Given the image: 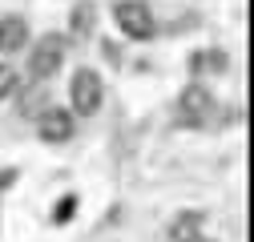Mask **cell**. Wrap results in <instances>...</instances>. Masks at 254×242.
<instances>
[{"mask_svg": "<svg viewBox=\"0 0 254 242\" xmlns=\"http://www.w3.org/2000/svg\"><path fill=\"white\" fill-rule=\"evenodd\" d=\"M65 57H69V41L61 33L37 37V45L28 49V77L33 81H53L61 69H65Z\"/></svg>", "mask_w": 254, "mask_h": 242, "instance_id": "cell-1", "label": "cell"}, {"mask_svg": "<svg viewBox=\"0 0 254 242\" xmlns=\"http://www.w3.org/2000/svg\"><path fill=\"white\" fill-rule=\"evenodd\" d=\"M69 113L73 117H93L101 105H105V81H101V73L97 69H77L73 73V81H69Z\"/></svg>", "mask_w": 254, "mask_h": 242, "instance_id": "cell-2", "label": "cell"}, {"mask_svg": "<svg viewBox=\"0 0 254 242\" xmlns=\"http://www.w3.org/2000/svg\"><path fill=\"white\" fill-rule=\"evenodd\" d=\"M218 117V101H214V93L206 85H186L182 89V97H178V121L182 125H190V129H202V125H210V121Z\"/></svg>", "mask_w": 254, "mask_h": 242, "instance_id": "cell-3", "label": "cell"}, {"mask_svg": "<svg viewBox=\"0 0 254 242\" xmlns=\"http://www.w3.org/2000/svg\"><path fill=\"white\" fill-rule=\"evenodd\" d=\"M113 20H117V28L129 41H149L157 33V20H153L145 0H117L113 4Z\"/></svg>", "mask_w": 254, "mask_h": 242, "instance_id": "cell-4", "label": "cell"}, {"mask_svg": "<svg viewBox=\"0 0 254 242\" xmlns=\"http://www.w3.org/2000/svg\"><path fill=\"white\" fill-rule=\"evenodd\" d=\"M73 133H77V117H73L69 109L45 105V109L37 113V137H41L45 145H65V141H73Z\"/></svg>", "mask_w": 254, "mask_h": 242, "instance_id": "cell-5", "label": "cell"}, {"mask_svg": "<svg viewBox=\"0 0 254 242\" xmlns=\"http://www.w3.org/2000/svg\"><path fill=\"white\" fill-rule=\"evenodd\" d=\"M20 49H28V20L16 16V12L0 16V57H12Z\"/></svg>", "mask_w": 254, "mask_h": 242, "instance_id": "cell-6", "label": "cell"}, {"mask_svg": "<svg viewBox=\"0 0 254 242\" xmlns=\"http://www.w3.org/2000/svg\"><path fill=\"white\" fill-rule=\"evenodd\" d=\"M69 28H73V37H93V28H97V4L93 0H77L73 12H69Z\"/></svg>", "mask_w": 254, "mask_h": 242, "instance_id": "cell-7", "label": "cell"}, {"mask_svg": "<svg viewBox=\"0 0 254 242\" xmlns=\"http://www.w3.org/2000/svg\"><path fill=\"white\" fill-rule=\"evenodd\" d=\"M206 65H210L214 73H226V65H230V57H226V53H218V49H214V53H198L194 60H190V69H194V73H202Z\"/></svg>", "mask_w": 254, "mask_h": 242, "instance_id": "cell-8", "label": "cell"}, {"mask_svg": "<svg viewBox=\"0 0 254 242\" xmlns=\"http://www.w3.org/2000/svg\"><path fill=\"white\" fill-rule=\"evenodd\" d=\"M198 226H202V214H182V218L174 222V238H178V242L198 238Z\"/></svg>", "mask_w": 254, "mask_h": 242, "instance_id": "cell-9", "label": "cell"}, {"mask_svg": "<svg viewBox=\"0 0 254 242\" xmlns=\"http://www.w3.org/2000/svg\"><path fill=\"white\" fill-rule=\"evenodd\" d=\"M16 85H20V73H16L12 65H0V101L12 97V93H16Z\"/></svg>", "mask_w": 254, "mask_h": 242, "instance_id": "cell-10", "label": "cell"}, {"mask_svg": "<svg viewBox=\"0 0 254 242\" xmlns=\"http://www.w3.org/2000/svg\"><path fill=\"white\" fill-rule=\"evenodd\" d=\"M73 214H77V198L69 194V198H61V202H57V210H53V222H69Z\"/></svg>", "mask_w": 254, "mask_h": 242, "instance_id": "cell-11", "label": "cell"}, {"mask_svg": "<svg viewBox=\"0 0 254 242\" xmlns=\"http://www.w3.org/2000/svg\"><path fill=\"white\" fill-rule=\"evenodd\" d=\"M190 242H210V238H202V234H198V238H190Z\"/></svg>", "mask_w": 254, "mask_h": 242, "instance_id": "cell-12", "label": "cell"}]
</instances>
